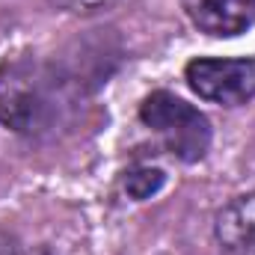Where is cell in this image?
I'll return each mask as SVG.
<instances>
[{
    "label": "cell",
    "instance_id": "obj_7",
    "mask_svg": "<svg viewBox=\"0 0 255 255\" xmlns=\"http://www.w3.org/2000/svg\"><path fill=\"white\" fill-rule=\"evenodd\" d=\"M57 6H63L68 12H77V15H89V12H98L104 6H110L113 0H54Z\"/></svg>",
    "mask_w": 255,
    "mask_h": 255
},
{
    "label": "cell",
    "instance_id": "obj_3",
    "mask_svg": "<svg viewBox=\"0 0 255 255\" xmlns=\"http://www.w3.org/2000/svg\"><path fill=\"white\" fill-rule=\"evenodd\" d=\"M184 80L202 101L241 107L255 98V57H196L184 65Z\"/></svg>",
    "mask_w": 255,
    "mask_h": 255
},
{
    "label": "cell",
    "instance_id": "obj_6",
    "mask_svg": "<svg viewBox=\"0 0 255 255\" xmlns=\"http://www.w3.org/2000/svg\"><path fill=\"white\" fill-rule=\"evenodd\" d=\"M163 184H166V175L160 169H154V166H136L125 175V190L136 202H145V199L157 196Z\"/></svg>",
    "mask_w": 255,
    "mask_h": 255
},
{
    "label": "cell",
    "instance_id": "obj_4",
    "mask_svg": "<svg viewBox=\"0 0 255 255\" xmlns=\"http://www.w3.org/2000/svg\"><path fill=\"white\" fill-rule=\"evenodd\" d=\"M190 24L214 39H232L255 24V0H181Z\"/></svg>",
    "mask_w": 255,
    "mask_h": 255
},
{
    "label": "cell",
    "instance_id": "obj_2",
    "mask_svg": "<svg viewBox=\"0 0 255 255\" xmlns=\"http://www.w3.org/2000/svg\"><path fill=\"white\" fill-rule=\"evenodd\" d=\"M139 122L148 128L160 145L178 157L181 163H199L211 148V122L208 116L187 104L184 98L157 89L142 98L139 104Z\"/></svg>",
    "mask_w": 255,
    "mask_h": 255
},
{
    "label": "cell",
    "instance_id": "obj_1",
    "mask_svg": "<svg viewBox=\"0 0 255 255\" xmlns=\"http://www.w3.org/2000/svg\"><path fill=\"white\" fill-rule=\"evenodd\" d=\"M63 110V83L48 65L21 57L0 68V125L15 133H42Z\"/></svg>",
    "mask_w": 255,
    "mask_h": 255
},
{
    "label": "cell",
    "instance_id": "obj_5",
    "mask_svg": "<svg viewBox=\"0 0 255 255\" xmlns=\"http://www.w3.org/2000/svg\"><path fill=\"white\" fill-rule=\"evenodd\" d=\"M214 241L223 255H255V193H241L217 211Z\"/></svg>",
    "mask_w": 255,
    "mask_h": 255
}]
</instances>
